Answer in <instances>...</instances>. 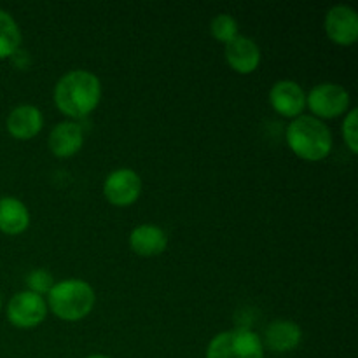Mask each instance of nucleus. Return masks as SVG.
Masks as SVG:
<instances>
[{
  "label": "nucleus",
  "instance_id": "f257e3e1",
  "mask_svg": "<svg viewBox=\"0 0 358 358\" xmlns=\"http://www.w3.org/2000/svg\"><path fill=\"white\" fill-rule=\"evenodd\" d=\"M100 98V79L87 70H72L56 83V107L69 117H86L98 107Z\"/></svg>",
  "mask_w": 358,
  "mask_h": 358
},
{
  "label": "nucleus",
  "instance_id": "f03ea898",
  "mask_svg": "<svg viewBox=\"0 0 358 358\" xmlns=\"http://www.w3.org/2000/svg\"><path fill=\"white\" fill-rule=\"evenodd\" d=\"M287 143L297 157L320 161L332 149L331 129L313 115H299L287 128Z\"/></svg>",
  "mask_w": 358,
  "mask_h": 358
},
{
  "label": "nucleus",
  "instance_id": "7ed1b4c3",
  "mask_svg": "<svg viewBox=\"0 0 358 358\" xmlns=\"http://www.w3.org/2000/svg\"><path fill=\"white\" fill-rule=\"evenodd\" d=\"M94 290L84 280L70 278L52 285L48 294V304L52 313L66 322L87 317L94 306Z\"/></svg>",
  "mask_w": 358,
  "mask_h": 358
},
{
  "label": "nucleus",
  "instance_id": "20e7f679",
  "mask_svg": "<svg viewBox=\"0 0 358 358\" xmlns=\"http://www.w3.org/2000/svg\"><path fill=\"white\" fill-rule=\"evenodd\" d=\"M206 358H264V346L250 329H231L210 341Z\"/></svg>",
  "mask_w": 358,
  "mask_h": 358
},
{
  "label": "nucleus",
  "instance_id": "39448f33",
  "mask_svg": "<svg viewBox=\"0 0 358 358\" xmlns=\"http://www.w3.org/2000/svg\"><path fill=\"white\" fill-rule=\"evenodd\" d=\"M311 112L318 117L332 119L345 114L350 107V93L334 83L318 84L306 96ZM313 115V117H315Z\"/></svg>",
  "mask_w": 358,
  "mask_h": 358
},
{
  "label": "nucleus",
  "instance_id": "423d86ee",
  "mask_svg": "<svg viewBox=\"0 0 358 358\" xmlns=\"http://www.w3.org/2000/svg\"><path fill=\"white\" fill-rule=\"evenodd\" d=\"M45 315H48V304L44 297L30 290L16 294L7 306V318L14 327L20 329L37 327L44 322Z\"/></svg>",
  "mask_w": 358,
  "mask_h": 358
},
{
  "label": "nucleus",
  "instance_id": "0eeeda50",
  "mask_svg": "<svg viewBox=\"0 0 358 358\" xmlns=\"http://www.w3.org/2000/svg\"><path fill=\"white\" fill-rule=\"evenodd\" d=\"M142 192V178L129 168L115 170L105 178L103 194L115 206H128L138 199Z\"/></svg>",
  "mask_w": 358,
  "mask_h": 358
},
{
  "label": "nucleus",
  "instance_id": "6e6552de",
  "mask_svg": "<svg viewBox=\"0 0 358 358\" xmlns=\"http://www.w3.org/2000/svg\"><path fill=\"white\" fill-rule=\"evenodd\" d=\"M325 31L338 45H352L358 38L357 10L350 6H336L325 16Z\"/></svg>",
  "mask_w": 358,
  "mask_h": 358
},
{
  "label": "nucleus",
  "instance_id": "1a4fd4ad",
  "mask_svg": "<svg viewBox=\"0 0 358 358\" xmlns=\"http://www.w3.org/2000/svg\"><path fill=\"white\" fill-rule=\"evenodd\" d=\"M269 101L273 108L283 117H299L306 105L304 90L296 80H278L269 91Z\"/></svg>",
  "mask_w": 358,
  "mask_h": 358
},
{
  "label": "nucleus",
  "instance_id": "9d476101",
  "mask_svg": "<svg viewBox=\"0 0 358 358\" xmlns=\"http://www.w3.org/2000/svg\"><path fill=\"white\" fill-rule=\"evenodd\" d=\"M226 59L238 73H252L261 63V49L252 38L238 35L226 44Z\"/></svg>",
  "mask_w": 358,
  "mask_h": 358
},
{
  "label": "nucleus",
  "instance_id": "9b49d317",
  "mask_svg": "<svg viewBox=\"0 0 358 358\" xmlns=\"http://www.w3.org/2000/svg\"><path fill=\"white\" fill-rule=\"evenodd\" d=\"M44 126L42 112L34 105H17L7 117V131L17 140H30Z\"/></svg>",
  "mask_w": 358,
  "mask_h": 358
},
{
  "label": "nucleus",
  "instance_id": "f8f14e48",
  "mask_svg": "<svg viewBox=\"0 0 358 358\" xmlns=\"http://www.w3.org/2000/svg\"><path fill=\"white\" fill-rule=\"evenodd\" d=\"M84 143V131L76 122H58L49 133V149L58 157H70L80 150Z\"/></svg>",
  "mask_w": 358,
  "mask_h": 358
},
{
  "label": "nucleus",
  "instance_id": "ddd939ff",
  "mask_svg": "<svg viewBox=\"0 0 358 358\" xmlns=\"http://www.w3.org/2000/svg\"><path fill=\"white\" fill-rule=\"evenodd\" d=\"M168 245V236L161 227L152 224H142L129 234V247L142 257H154L163 254Z\"/></svg>",
  "mask_w": 358,
  "mask_h": 358
},
{
  "label": "nucleus",
  "instance_id": "4468645a",
  "mask_svg": "<svg viewBox=\"0 0 358 358\" xmlns=\"http://www.w3.org/2000/svg\"><path fill=\"white\" fill-rule=\"evenodd\" d=\"M303 332L297 324L290 320H276L268 325L264 332V343L271 352L289 353L299 346Z\"/></svg>",
  "mask_w": 358,
  "mask_h": 358
},
{
  "label": "nucleus",
  "instance_id": "2eb2a0df",
  "mask_svg": "<svg viewBox=\"0 0 358 358\" xmlns=\"http://www.w3.org/2000/svg\"><path fill=\"white\" fill-rule=\"evenodd\" d=\"M30 226V212L27 205L13 196L0 198V231L6 234H21Z\"/></svg>",
  "mask_w": 358,
  "mask_h": 358
},
{
  "label": "nucleus",
  "instance_id": "dca6fc26",
  "mask_svg": "<svg viewBox=\"0 0 358 358\" xmlns=\"http://www.w3.org/2000/svg\"><path fill=\"white\" fill-rule=\"evenodd\" d=\"M21 44V31L14 17L0 9V59L16 55Z\"/></svg>",
  "mask_w": 358,
  "mask_h": 358
},
{
  "label": "nucleus",
  "instance_id": "f3484780",
  "mask_svg": "<svg viewBox=\"0 0 358 358\" xmlns=\"http://www.w3.org/2000/svg\"><path fill=\"white\" fill-rule=\"evenodd\" d=\"M210 31H212L213 37L219 42H231L233 38H236L238 35V21L234 20L231 14H219L212 20V24H210Z\"/></svg>",
  "mask_w": 358,
  "mask_h": 358
},
{
  "label": "nucleus",
  "instance_id": "a211bd4d",
  "mask_svg": "<svg viewBox=\"0 0 358 358\" xmlns=\"http://www.w3.org/2000/svg\"><path fill=\"white\" fill-rule=\"evenodd\" d=\"M27 285L30 292L42 296V294H49V290L55 285V280H52L51 273L45 271V269H34V271L28 273Z\"/></svg>",
  "mask_w": 358,
  "mask_h": 358
},
{
  "label": "nucleus",
  "instance_id": "6ab92c4d",
  "mask_svg": "<svg viewBox=\"0 0 358 358\" xmlns=\"http://www.w3.org/2000/svg\"><path fill=\"white\" fill-rule=\"evenodd\" d=\"M357 115L358 110L357 108H352L348 112V115L345 117V122H343V136H345L346 145L350 147L353 154L358 152V135H357Z\"/></svg>",
  "mask_w": 358,
  "mask_h": 358
},
{
  "label": "nucleus",
  "instance_id": "aec40b11",
  "mask_svg": "<svg viewBox=\"0 0 358 358\" xmlns=\"http://www.w3.org/2000/svg\"><path fill=\"white\" fill-rule=\"evenodd\" d=\"M86 358H108V357H105V355H90V357H86Z\"/></svg>",
  "mask_w": 358,
  "mask_h": 358
},
{
  "label": "nucleus",
  "instance_id": "412c9836",
  "mask_svg": "<svg viewBox=\"0 0 358 358\" xmlns=\"http://www.w3.org/2000/svg\"><path fill=\"white\" fill-rule=\"evenodd\" d=\"M0 310H2V297H0Z\"/></svg>",
  "mask_w": 358,
  "mask_h": 358
}]
</instances>
